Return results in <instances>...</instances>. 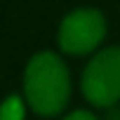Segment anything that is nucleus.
Returning <instances> with one entry per match:
<instances>
[{
	"mask_svg": "<svg viewBox=\"0 0 120 120\" xmlns=\"http://www.w3.org/2000/svg\"><path fill=\"white\" fill-rule=\"evenodd\" d=\"M82 94L92 106L108 108L120 99V47L101 49L82 73Z\"/></svg>",
	"mask_w": 120,
	"mask_h": 120,
	"instance_id": "f03ea898",
	"label": "nucleus"
},
{
	"mask_svg": "<svg viewBox=\"0 0 120 120\" xmlns=\"http://www.w3.org/2000/svg\"><path fill=\"white\" fill-rule=\"evenodd\" d=\"M0 120H24V101L19 97H7L0 104Z\"/></svg>",
	"mask_w": 120,
	"mask_h": 120,
	"instance_id": "20e7f679",
	"label": "nucleus"
},
{
	"mask_svg": "<svg viewBox=\"0 0 120 120\" xmlns=\"http://www.w3.org/2000/svg\"><path fill=\"white\" fill-rule=\"evenodd\" d=\"M64 120H97L92 113H87V111H75V113H71L68 118H64Z\"/></svg>",
	"mask_w": 120,
	"mask_h": 120,
	"instance_id": "39448f33",
	"label": "nucleus"
},
{
	"mask_svg": "<svg viewBox=\"0 0 120 120\" xmlns=\"http://www.w3.org/2000/svg\"><path fill=\"white\" fill-rule=\"evenodd\" d=\"M24 90L31 108L38 115H56L68 101L71 82L64 61L54 52L35 54L24 75Z\"/></svg>",
	"mask_w": 120,
	"mask_h": 120,
	"instance_id": "f257e3e1",
	"label": "nucleus"
},
{
	"mask_svg": "<svg viewBox=\"0 0 120 120\" xmlns=\"http://www.w3.org/2000/svg\"><path fill=\"white\" fill-rule=\"evenodd\" d=\"M104 33H106V21H104L101 12L82 7V10L71 12L61 21L59 45H61L64 52L80 56V54H87V52L97 49L99 42L104 40Z\"/></svg>",
	"mask_w": 120,
	"mask_h": 120,
	"instance_id": "7ed1b4c3",
	"label": "nucleus"
}]
</instances>
